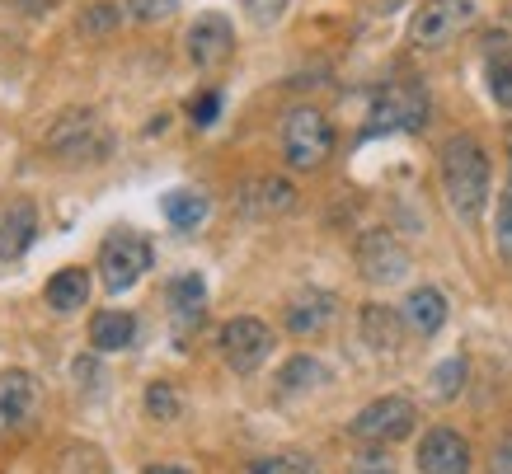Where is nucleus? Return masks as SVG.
Returning a JSON list of instances; mask_svg holds the SVG:
<instances>
[{"label": "nucleus", "mask_w": 512, "mask_h": 474, "mask_svg": "<svg viewBox=\"0 0 512 474\" xmlns=\"http://www.w3.org/2000/svg\"><path fill=\"white\" fill-rule=\"evenodd\" d=\"M437 174H442V193H447V207L456 212V221L475 226L489 202V155L470 132H456V137L442 141V155H437Z\"/></svg>", "instance_id": "1"}, {"label": "nucleus", "mask_w": 512, "mask_h": 474, "mask_svg": "<svg viewBox=\"0 0 512 474\" xmlns=\"http://www.w3.org/2000/svg\"><path fill=\"white\" fill-rule=\"evenodd\" d=\"M339 137H334V123H329L325 113L315 104H296L287 108V118H282V155H287V165L292 169H320L334 155Z\"/></svg>", "instance_id": "2"}, {"label": "nucleus", "mask_w": 512, "mask_h": 474, "mask_svg": "<svg viewBox=\"0 0 512 474\" xmlns=\"http://www.w3.org/2000/svg\"><path fill=\"white\" fill-rule=\"evenodd\" d=\"M43 146H47V155H57L66 165H90V160H104V155H109L113 137H109V127L99 123V113L71 108V113H62L57 123L47 127Z\"/></svg>", "instance_id": "3"}, {"label": "nucleus", "mask_w": 512, "mask_h": 474, "mask_svg": "<svg viewBox=\"0 0 512 474\" xmlns=\"http://www.w3.org/2000/svg\"><path fill=\"white\" fill-rule=\"evenodd\" d=\"M428 94L419 85H390L372 99V113H367V127H362V137H390V132H419L428 123Z\"/></svg>", "instance_id": "4"}, {"label": "nucleus", "mask_w": 512, "mask_h": 474, "mask_svg": "<svg viewBox=\"0 0 512 474\" xmlns=\"http://www.w3.org/2000/svg\"><path fill=\"white\" fill-rule=\"evenodd\" d=\"M151 268V245H146V235L137 230H113L104 249H99V282L118 296V291L137 287L141 277Z\"/></svg>", "instance_id": "5"}, {"label": "nucleus", "mask_w": 512, "mask_h": 474, "mask_svg": "<svg viewBox=\"0 0 512 474\" xmlns=\"http://www.w3.org/2000/svg\"><path fill=\"white\" fill-rule=\"evenodd\" d=\"M470 19H475V0H423L409 19V43L423 52L447 47L456 33H466Z\"/></svg>", "instance_id": "6"}, {"label": "nucleus", "mask_w": 512, "mask_h": 474, "mask_svg": "<svg viewBox=\"0 0 512 474\" xmlns=\"http://www.w3.org/2000/svg\"><path fill=\"white\" fill-rule=\"evenodd\" d=\"M268 352H273V329L259 315H235L221 324V357L231 371H240V376L259 371L268 362Z\"/></svg>", "instance_id": "7"}, {"label": "nucleus", "mask_w": 512, "mask_h": 474, "mask_svg": "<svg viewBox=\"0 0 512 474\" xmlns=\"http://www.w3.org/2000/svg\"><path fill=\"white\" fill-rule=\"evenodd\" d=\"M419 423V413L404 395H381L372 399L367 409L353 418V437L367 446H381V442H404L409 432Z\"/></svg>", "instance_id": "8"}, {"label": "nucleus", "mask_w": 512, "mask_h": 474, "mask_svg": "<svg viewBox=\"0 0 512 474\" xmlns=\"http://www.w3.org/2000/svg\"><path fill=\"white\" fill-rule=\"evenodd\" d=\"M357 273L376 282V287H390V282H400L409 273V254L390 230H367L357 240Z\"/></svg>", "instance_id": "9"}, {"label": "nucleus", "mask_w": 512, "mask_h": 474, "mask_svg": "<svg viewBox=\"0 0 512 474\" xmlns=\"http://www.w3.org/2000/svg\"><path fill=\"white\" fill-rule=\"evenodd\" d=\"M38 399H43V385L29 371H0V437L29 428L33 413H38Z\"/></svg>", "instance_id": "10"}, {"label": "nucleus", "mask_w": 512, "mask_h": 474, "mask_svg": "<svg viewBox=\"0 0 512 474\" xmlns=\"http://www.w3.org/2000/svg\"><path fill=\"white\" fill-rule=\"evenodd\" d=\"M184 52H188V62L193 66H221V62H231V52H235V29H231V19L226 15H202L188 24L184 33Z\"/></svg>", "instance_id": "11"}, {"label": "nucleus", "mask_w": 512, "mask_h": 474, "mask_svg": "<svg viewBox=\"0 0 512 474\" xmlns=\"http://www.w3.org/2000/svg\"><path fill=\"white\" fill-rule=\"evenodd\" d=\"M423 474H470V442L456 428H428L419 442Z\"/></svg>", "instance_id": "12"}, {"label": "nucleus", "mask_w": 512, "mask_h": 474, "mask_svg": "<svg viewBox=\"0 0 512 474\" xmlns=\"http://www.w3.org/2000/svg\"><path fill=\"white\" fill-rule=\"evenodd\" d=\"M339 315V296L325 287H306L296 291L292 301H287V334L306 338V334H325L329 324Z\"/></svg>", "instance_id": "13"}, {"label": "nucleus", "mask_w": 512, "mask_h": 474, "mask_svg": "<svg viewBox=\"0 0 512 474\" xmlns=\"http://www.w3.org/2000/svg\"><path fill=\"white\" fill-rule=\"evenodd\" d=\"M235 207L245 216H287L296 212V188L287 179H249L240 193H235Z\"/></svg>", "instance_id": "14"}, {"label": "nucleus", "mask_w": 512, "mask_h": 474, "mask_svg": "<svg viewBox=\"0 0 512 474\" xmlns=\"http://www.w3.org/2000/svg\"><path fill=\"white\" fill-rule=\"evenodd\" d=\"M38 235V207L33 202H10L0 212V263L24 259V249H33Z\"/></svg>", "instance_id": "15"}, {"label": "nucleus", "mask_w": 512, "mask_h": 474, "mask_svg": "<svg viewBox=\"0 0 512 474\" xmlns=\"http://www.w3.org/2000/svg\"><path fill=\"white\" fill-rule=\"evenodd\" d=\"M400 315H404V324H409V334L433 338V334H442V324H447V296L437 287H414L404 296Z\"/></svg>", "instance_id": "16"}, {"label": "nucleus", "mask_w": 512, "mask_h": 474, "mask_svg": "<svg viewBox=\"0 0 512 474\" xmlns=\"http://www.w3.org/2000/svg\"><path fill=\"white\" fill-rule=\"evenodd\" d=\"M47 306L57 310V315H71V310H80L85 301H90V268H57V273L47 277Z\"/></svg>", "instance_id": "17"}, {"label": "nucleus", "mask_w": 512, "mask_h": 474, "mask_svg": "<svg viewBox=\"0 0 512 474\" xmlns=\"http://www.w3.org/2000/svg\"><path fill=\"white\" fill-rule=\"evenodd\" d=\"M160 212H165V221H170L174 230H202L207 226V216H212V198L202 193V188H174V193H165V202H160Z\"/></svg>", "instance_id": "18"}, {"label": "nucleus", "mask_w": 512, "mask_h": 474, "mask_svg": "<svg viewBox=\"0 0 512 474\" xmlns=\"http://www.w3.org/2000/svg\"><path fill=\"white\" fill-rule=\"evenodd\" d=\"M137 338V315L132 310H99L90 320V348L94 352H123Z\"/></svg>", "instance_id": "19"}, {"label": "nucleus", "mask_w": 512, "mask_h": 474, "mask_svg": "<svg viewBox=\"0 0 512 474\" xmlns=\"http://www.w3.org/2000/svg\"><path fill=\"white\" fill-rule=\"evenodd\" d=\"M357 320H362V338H367L376 352H395L400 348V338H404V329H409L400 310H390V306H362L357 310Z\"/></svg>", "instance_id": "20"}, {"label": "nucleus", "mask_w": 512, "mask_h": 474, "mask_svg": "<svg viewBox=\"0 0 512 474\" xmlns=\"http://www.w3.org/2000/svg\"><path fill=\"white\" fill-rule=\"evenodd\" d=\"M484 80H489L494 104L503 108V113H512V47H503V52H489V62H484Z\"/></svg>", "instance_id": "21"}, {"label": "nucleus", "mask_w": 512, "mask_h": 474, "mask_svg": "<svg viewBox=\"0 0 512 474\" xmlns=\"http://www.w3.org/2000/svg\"><path fill=\"white\" fill-rule=\"evenodd\" d=\"M76 24H80V33H85V38H109V33L123 24V10H118L113 0H94V5H85V10H80Z\"/></svg>", "instance_id": "22"}, {"label": "nucleus", "mask_w": 512, "mask_h": 474, "mask_svg": "<svg viewBox=\"0 0 512 474\" xmlns=\"http://www.w3.org/2000/svg\"><path fill=\"white\" fill-rule=\"evenodd\" d=\"M494 249H498V263L512 273V174L503 193H498V212H494Z\"/></svg>", "instance_id": "23"}, {"label": "nucleus", "mask_w": 512, "mask_h": 474, "mask_svg": "<svg viewBox=\"0 0 512 474\" xmlns=\"http://www.w3.org/2000/svg\"><path fill=\"white\" fill-rule=\"evenodd\" d=\"M320 381H325V367H320L315 357H292L278 376V390L282 395H292V390H301V385H320Z\"/></svg>", "instance_id": "24"}, {"label": "nucleus", "mask_w": 512, "mask_h": 474, "mask_svg": "<svg viewBox=\"0 0 512 474\" xmlns=\"http://www.w3.org/2000/svg\"><path fill=\"white\" fill-rule=\"evenodd\" d=\"M461 385H466V357H447V362H437L433 395L442 399V404H451V399L461 395Z\"/></svg>", "instance_id": "25"}, {"label": "nucleus", "mask_w": 512, "mask_h": 474, "mask_svg": "<svg viewBox=\"0 0 512 474\" xmlns=\"http://www.w3.org/2000/svg\"><path fill=\"white\" fill-rule=\"evenodd\" d=\"M146 413H151L156 423L179 418V390H174L170 381H151V385H146Z\"/></svg>", "instance_id": "26"}, {"label": "nucleus", "mask_w": 512, "mask_h": 474, "mask_svg": "<svg viewBox=\"0 0 512 474\" xmlns=\"http://www.w3.org/2000/svg\"><path fill=\"white\" fill-rule=\"evenodd\" d=\"M249 474H320L306 456H264L249 465Z\"/></svg>", "instance_id": "27"}, {"label": "nucleus", "mask_w": 512, "mask_h": 474, "mask_svg": "<svg viewBox=\"0 0 512 474\" xmlns=\"http://www.w3.org/2000/svg\"><path fill=\"white\" fill-rule=\"evenodd\" d=\"M170 301L179 310H202V301H207V287H202V277L198 273H188V277H179L170 287Z\"/></svg>", "instance_id": "28"}, {"label": "nucleus", "mask_w": 512, "mask_h": 474, "mask_svg": "<svg viewBox=\"0 0 512 474\" xmlns=\"http://www.w3.org/2000/svg\"><path fill=\"white\" fill-rule=\"evenodd\" d=\"M287 5H292V0H240V10H245L254 24H264V29L268 24H278Z\"/></svg>", "instance_id": "29"}, {"label": "nucleus", "mask_w": 512, "mask_h": 474, "mask_svg": "<svg viewBox=\"0 0 512 474\" xmlns=\"http://www.w3.org/2000/svg\"><path fill=\"white\" fill-rule=\"evenodd\" d=\"M188 113H193V123L198 127H212L217 123V113H221V94L217 90H202L193 104H188Z\"/></svg>", "instance_id": "30"}, {"label": "nucleus", "mask_w": 512, "mask_h": 474, "mask_svg": "<svg viewBox=\"0 0 512 474\" xmlns=\"http://www.w3.org/2000/svg\"><path fill=\"white\" fill-rule=\"evenodd\" d=\"M127 10H132L137 19H146V24H156V19H165V15L179 10V0H127Z\"/></svg>", "instance_id": "31"}, {"label": "nucleus", "mask_w": 512, "mask_h": 474, "mask_svg": "<svg viewBox=\"0 0 512 474\" xmlns=\"http://www.w3.org/2000/svg\"><path fill=\"white\" fill-rule=\"evenodd\" d=\"M489 474H512V432L494 446V456H489Z\"/></svg>", "instance_id": "32"}, {"label": "nucleus", "mask_w": 512, "mask_h": 474, "mask_svg": "<svg viewBox=\"0 0 512 474\" xmlns=\"http://www.w3.org/2000/svg\"><path fill=\"white\" fill-rule=\"evenodd\" d=\"M146 474H188V470H184V465H151Z\"/></svg>", "instance_id": "33"}, {"label": "nucleus", "mask_w": 512, "mask_h": 474, "mask_svg": "<svg viewBox=\"0 0 512 474\" xmlns=\"http://www.w3.org/2000/svg\"><path fill=\"white\" fill-rule=\"evenodd\" d=\"M503 146H508V165H512V123H508V132H503Z\"/></svg>", "instance_id": "34"}]
</instances>
